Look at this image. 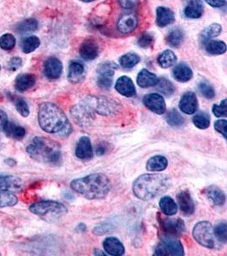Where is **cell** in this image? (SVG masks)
<instances>
[{"label":"cell","instance_id":"obj_1","mask_svg":"<svg viewBox=\"0 0 227 256\" xmlns=\"http://www.w3.org/2000/svg\"><path fill=\"white\" fill-rule=\"evenodd\" d=\"M38 119L40 126L48 134L65 137L72 132V126L64 112L52 102H43L40 105Z\"/></svg>","mask_w":227,"mask_h":256},{"label":"cell","instance_id":"obj_2","mask_svg":"<svg viewBox=\"0 0 227 256\" xmlns=\"http://www.w3.org/2000/svg\"><path fill=\"white\" fill-rule=\"evenodd\" d=\"M171 184V180L166 175L147 174L138 178L134 183L132 190L140 200L150 201L166 192Z\"/></svg>","mask_w":227,"mask_h":256},{"label":"cell","instance_id":"obj_3","mask_svg":"<svg viewBox=\"0 0 227 256\" xmlns=\"http://www.w3.org/2000/svg\"><path fill=\"white\" fill-rule=\"evenodd\" d=\"M71 189L82 196L89 199H102L110 192V181L105 175L94 174L80 178L70 184Z\"/></svg>","mask_w":227,"mask_h":256},{"label":"cell","instance_id":"obj_4","mask_svg":"<svg viewBox=\"0 0 227 256\" xmlns=\"http://www.w3.org/2000/svg\"><path fill=\"white\" fill-rule=\"evenodd\" d=\"M26 150L31 158L40 162L58 164L62 159L60 146L50 138L35 137Z\"/></svg>","mask_w":227,"mask_h":256},{"label":"cell","instance_id":"obj_5","mask_svg":"<svg viewBox=\"0 0 227 256\" xmlns=\"http://www.w3.org/2000/svg\"><path fill=\"white\" fill-rule=\"evenodd\" d=\"M30 210L36 216L44 218H55L67 214L68 208L64 204L54 201H40L32 204Z\"/></svg>","mask_w":227,"mask_h":256},{"label":"cell","instance_id":"obj_6","mask_svg":"<svg viewBox=\"0 0 227 256\" xmlns=\"http://www.w3.org/2000/svg\"><path fill=\"white\" fill-rule=\"evenodd\" d=\"M183 245L175 236L165 235L154 250V256H183Z\"/></svg>","mask_w":227,"mask_h":256},{"label":"cell","instance_id":"obj_7","mask_svg":"<svg viewBox=\"0 0 227 256\" xmlns=\"http://www.w3.org/2000/svg\"><path fill=\"white\" fill-rule=\"evenodd\" d=\"M193 236L199 244L208 248L216 246V236L214 227L208 222H201L196 224L192 232Z\"/></svg>","mask_w":227,"mask_h":256},{"label":"cell","instance_id":"obj_8","mask_svg":"<svg viewBox=\"0 0 227 256\" xmlns=\"http://www.w3.org/2000/svg\"><path fill=\"white\" fill-rule=\"evenodd\" d=\"M71 114L77 125L84 128L88 126L92 122L94 118V110L86 99L84 102L74 106L71 110Z\"/></svg>","mask_w":227,"mask_h":256},{"label":"cell","instance_id":"obj_9","mask_svg":"<svg viewBox=\"0 0 227 256\" xmlns=\"http://www.w3.org/2000/svg\"><path fill=\"white\" fill-rule=\"evenodd\" d=\"M158 222L166 235L178 236L182 235L186 230L184 222L181 218H163L159 216Z\"/></svg>","mask_w":227,"mask_h":256},{"label":"cell","instance_id":"obj_10","mask_svg":"<svg viewBox=\"0 0 227 256\" xmlns=\"http://www.w3.org/2000/svg\"><path fill=\"white\" fill-rule=\"evenodd\" d=\"M143 104L146 108L158 114H163L166 112V106L164 98L160 94H146L143 98Z\"/></svg>","mask_w":227,"mask_h":256},{"label":"cell","instance_id":"obj_11","mask_svg":"<svg viewBox=\"0 0 227 256\" xmlns=\"http://www.w3.org/2000/svg\"><path fill=\"white\" fill-rule=\"evenodd\" d=\"M138 19L134 13H124L117 22V30L120 34H128L137 28Z\"/></svg>","mask_w":227,"mask_h":256},{"label":"cell","instance_id":"obj_12","mask_svg":"<svg viewBox=\"0 0 227 256\" xmlns=\"http://www.w3.org/2000/svg\"><path fill=\"white\" fill-rule=\"evenodd\" d=\"M99 46L92 38L84 40L80 46V55L86 61H92L98 56Z\"/></svg>","mask_w":227,"mask_h":256},{"label":"cell","instance_id":"obj_13","mask_svg":"<svg viewBox=\"0 0 227 256\" xmlns=\"http://www.w3.org/2000/svg\"><path fill=\"white\" fill-rule=\"evenodd\" d=\"M62 73V64L56 58L50 56L44 64V74L50 80L58 79Z\"/></svg>","mask_w":227,"mask_h":256},{"label":"cell","instance_id":"obj_14","mask_svg":"<svg viewBox=\"0 0 227 256\" xmlns=\"http://www.w3.org/2000/svg\"><path fill=\"white\" fill-rule=\"evenodd\" d=\"M178 107L183 113L193 114L198 110V101L196 94L192 92H187L181 98Z\"/></svg>","mask_w":227,"mask_h":256},{"label":"cell","instance_id":"obj_15","mask_svg":"<svg viewBox=\"0 0 227 256\" xmlns=\"http://www.w3.org/2000/svg\"><path fill=\"white\" fill-rule=\"evenodd\" d=\"M76 154L80 160H90L94 158V148L88 137H82L76 146Z\"/></svg>","mask_w":227,"mask_h":256},{"label":"cell","instance_id":"obj_16","mask_svg":"<svg viewBox=\"0 0 227 256\" xmlns=\"http://www.w3.org/2000/svg\"><path fill=\"white\" fill-rule=\"evenodd\" d=\"M116 90L126 98H131L136 95V88L131 78L128 76H122L116 83Z\"/></svg>","mask_w":227,"mask_h":256},{"label":"cell","instance_id":"obj_17","mask_svg":"<svg viewBox=\"0 0 227 256\" xmlns=\"http://www.w3.org/2000/svg\"><path fill=\"white\" fill-rule=\"evenodd\" d=\"M24 186L22 180L15 176L0 175V190L3 192H18Z\"/></svg>","mask_w":227,"mask_h":256},{"label":"cell","instance_id":"obj_18","mask_svg":"<svg viewBox=\"0 0 227 256\" xmlns=\"http://www.w3.org/2000/svg\"><path fill=\"white\" fill-rule=\"evenodd\" d=\"M177 199H178L181 211L183 212L184 216H189L193 214V212L195 211V205L189 192L183 190L180 192L177 196Z\"/></svg>","mask_w":227,"mask_h":256},{"label":"cell","instance_id":"obj_19","mask_svg":"<svg viewBox=\"0 0 227 256\" xmlns=\"http://www.w3.org/2000/svg\"><path fill=\"white\" fill-rule=\"evenodd\" d=\"M175 20L174 13L168 7L159 6L156 9V25L160 28L168 26Z\"/></svg>","mask_w":227,"mask_h":256},{"label":"cell","instance_id":"obj_20","mask_svg":"<svg viewBox=\"0 0 227 256\" xmlns=\"http://www.w3.org/2000/svg\"><path fill=\"white\" fill-rule=\"evenodd\" d=\"M104 248L105 252L114 256H123L125 254V248L122 242L116 238H108L104 241Z\"/></svg>","mask_w":227,"mask_h":256},{"label":"cell","instance_id":"obj_21","mask_svg":"<svg viewBox=\"0 0 227 256\" xmlns=\"http://www.w3.org/2000/svg\"><path fill=\"white\" fill-rule=\"evenodd\" d=\"M84 77V65L80 62H71L68 67V80L72 83L82 82Z\"/></svg>","mask_w":227,"mask_h":256},{"label":"cell","instance_id":"obj_22","mask_svg":"<svg viewBox=\"0 0 227 256\" xmlns=\"http://www.w3.org/2000/svg\"><path fill=\"white\" fill-rule=\"evenodd\" d=\"M36 82V77L32 74H22L16 77L15 80L16 90L24 92L30 90L34 86Z\"/></svg>","mask_w":227,"mask_h":256},{"label":"cell","instance_id":"obj_23","mask_svg":"<svg viewBox=\"0 0 227 256\" xmlns=\"http://www.w3.org/2000/svg\"><path fill=\"white\" fill-rule=\"evenodd\" d=\"M158 76L147 70L140 71L137 77V83L141 88H153L158 84Z\"/></svg>","mask_w":227,"mask_h":256},{"label":"cell","instance_id":"obj_24","mask_svg":"<svg viewBox=\"0 0 227 256\" xmlns=\"http://www.w3.org/2000/svg\"><path fill=\"white\" fill-rule=\"evenodd\" d=\"M204 12V3L202 0H190L184 9V16L190 19H198Z\"/></svg>","mask_w":227,"mask_h":256},{"label":"cell","instance_id":"obj_25","mask_svg":"<svg viewBox=\"0 0 227 256\" xmlns=\"http://www.w3.org/2000/svg\"><path fill=\"white\" fill-rule=\"evenodd\" d=\"M206 196L214 206H223L226 202V196L224 192L216 186L208 187Z\"/></svg>","mask_w":227,"mask_h":256},{"label":"cell","instance_id":"obj_26","mask_svg":"<svg viewBox=\"0 0 227 256\" xmlns=\"http://www.w3.org/2000/svg\"><path fill=\"white\" fill-rule=\"evenodd\" d=\"M172 76L176 80L182 82V83H186L192 79L193 72L192 68L187 64L181 62L174 68Z\"/></svg>","mask_w":227,"mask_h":256},{"label":"cell","instance_id":"obj_27","mask_svg":"<svg viewBox=\"0 0 227 256\" xmlns=\"http://www.w3.org/2000/svg\"><path fill=\"white\" fill-rule=\"evenodd\" d=\"M168 162L166 158L162 156H154L148 159L146 164V168L150 172H162L168 168Z\"/></svg>","mask_w":227,"mask_h":256},{"label":"cell","instance_id":"obj_28","mask_svg":"<svg viewBox=\"0 0 227 256\" xmlns=\"http://www.w3.org/2000/svg\"><path fill=\"white\" fill-rule=\"evenodd\" d=\"M4 132L7 137L16 140H22L26 135L25 128L10 122H7Z\"/></svg>","mask_w":227,"mask_h":256},{"label":"cell","instance_id":"obj_29","mask_svg":"<svg viewBox=\"0 0 227 256\" xmlns=\"http://www.w3.org/2000/svg\"><path fill=\"white\" fill-rule=\"evenodd\" d=\"M205 43V50L210 55H222L226 52L227 46L224 42L222 40H210L204 42Z\"/></svg>","mask_w":227,"mask_h":256},{"label":"cell","instance_id":"obj_30","mask_svg":"<svg viewBox=\"0 0 227 256\" xmlns=\"http://www.w3.org/2000/svg\"><path fill=\"white\" fill-rule=\"evenodd\" d=\"M184 38V34L183 30L178 28H175L174 30L169 31L166 35V41L170 46L178 48L183 43Z\"/></svg>","mask_w":227,"mask_h":256},{"label":"cell","instance_id":"obj_31","mask_svg":"<svg viewBox=\"0 0 227 256\" xmlns=\"http://www.w3.org/2000/svg\"><path fill=\"white\" fill-rule=\"evenodd\" d=\"M159 206L163 214L168 216H174L178 212L177 204L170 196H164L162 198L159 202Z\"/></svg>","mask_w":227,"mask_h":256},{"label":"cell","instance_id":"obj_32","mask_svg":"<svg viewBox=\"0 0 227 256\" xmlns=\"http://www.w3.org/2000/svg\"><path fill=\"white\" fill-rule=\"evenodd\" d=\"M158 62L162 68H168L177 62V56L171 50H166L159 55Z\"/></svg>","mask_w":227,"mask_h":256},{"label":"cell","instance_id":"obj_33","mask_svg":"<svg viewBox=\"0 0 227 256\" xmlns=\"http://www.w3.org/2000/svg\"><path fill=\"white\" fill-rule=\"evenodd\" d=\"M38 20L34 18H30L26 20L20 22L16 26V31L20 34H25L28 32H34L38 30Z\"/></svg>","mask_w":227,"mask_h":256},{"label":"cell","instance_id":"obj_34","mask_svg":"<svg viewBox=\"0 0 227 256\" xmlns=\"http://www.w3.org/2000/svg\"><path fill=\"white\" fill-rule=\"evenodd\" d=\"M40 46V40L37 36H34V35H31V36L24 38L20 44L22 50L25 54H28V53L34 52L35 50L37 49Z\"/></svg>","mask_w":227,"mask_h":256},{"label":"cell","instance_id":"obj_35","mask_svg":"<svg viewBox=\"0 0 227 256\" xmlns=\"http://www.w3.org/2000/svg\"><path fill=\"white\" fill-rule=\"evenodd\" d=\"M222 32V25L218 24H212L204 28L201 34V38L202 42L212 40V38L218 37Z\"/></svg>","mask_w":227,"mask_h":256},{"label":"cell","instance_id":"obj_36","mask_svg":"<svg viewBox=\"0 0 227 256\" xmlns=\"http://www.w3.org/2000/svg\"><path fill=\"white\" fill-rule=\"evenodd\" d=\"M156 86V90L160 94H163L164 96H170L174 94V86L172 82L168 79H165V78L159 79L158 84Z\"/></svg>","mask_w":227,"mask_h":256},{"label":"cell","instance_id":"obj_37","mask_svg":"<svg viewBox=\"0 0 227 256\" xmlns=\"http://www.w3.org/2000/svg\"><path fill=\"white\" fill-rule=\"evenodd\" d=\"M166 120L169 126H171L172 128H180L182 126L184 123V119L181 116L180 112L172 108L171 110H169L166 114Z\"/></svg>","mask_w":227,"mask_h":256},{"label":"cell","instance_id":"obj_38","mask_svg":"<svg viewBox=\"0 0 227 256\" xmlns=\"http://www.w3.org/2000/svg\"><path fill=\"white\" fill-rule=\"evenodd\" d=\"M120 64L124 68H132L140 62V58L136 53H128L120 56Z\"/></svg>","mask_w":227,"mask_h":256},{"label":"cell","instance_id":"obj_39","mask_svg":"<svg viewBox=\"0 0 227 256\" xmlns=\"http://www.w3.org/2000/svg\"><path fill=\"white\" fill-rule=\"evenodd\" d=\"M18 199L10 192L0 190V208L12 207L18 204Z\"/></svg>","mask_w":227,"mask_h":256},{"label":"cell","instance_id":"obj_40","mask_svg":"<svg viewBox=\"0 0 227 256\" xmlns=\"http://www.w3.org/2000/svg\"><path fill=\"white\" fill-rule=\"evenodd\" d=\"M192 122L199 129H207L210 126V116L207 113L200 112L193 117Z\"/></svg>","mask_w":227,"mask_h":256},{"label":"cell","instance_id":"obj_41","mask_svg":"<svg viewBox=\"0 0 227 256\" xmlns=\"http://www.w3.org/2000/svg\"><path fill=\"white\" fill-rule=\"evenodd\" d=\"M16 40L15 36L12 34H6L0 38V48L4 50H10L15 47Z\"/></svg>","mask_w":227,"mask_h":256},{"label":"cell","instance_id":"obj_42","mask_svg":"<svg viewBox=\"0 0 227 256\" xmlns=\"http://www.w3.org/2000/svg\"><path fill=\"white\" fill-rule=\"evenodd\" d=\"M214 232L216 239L223 244L227 242V224L222 222L214 228Z\"/></svg>","mask_w":227,"mask_h":256},{"label":"cell","instance_id":"obj_43","mask_svg":"<svg viewBox=\"0 0 227 256\" xmlns=\"http://www.w3.org/2000/svg\"><path fill=\"white\" fill-rule=\"evenodd\" d=\"M198 90L202 96L207 99H212L216 96V92L212 86L208 82H202L198 84Z\"/></svg>","mask_w":227,"mask_h":256},{"label":"cell","instance_id":"obj_44","mask_svg":"<svg viewBox=\"0 0 227 256\" xmlns=\"http://www.w3.org/2000/svg\"><path fill=\"white\" fill-rule=\"evenodd\" d=\"M118 68V66L113 62H105L99 65L98 68V74H108L114 76V70Z\"/></svg>","mask_w":227,"mask_h":256},{"label":"cell","instance_id":"obj_45","mask_svg":"<svg viewBox=\"0 0 227 256\" xmlns=\"http://www.w3.org/2000/svg\"><path fill=\"white\" fill-rule=\"evenodd\" d=\"M153 42H154V36L150 32H143L138 40V44L143 49H146L150 46L153 44Z\"/></svg>","mask_w":227,"mask_h":256},{"label":"cell","instance_id":"obj_46","mask_svg":"<svg viewBox=\"0 0 227 256\" xmlns=\"http://www.w3.org/2000/svg\"><path fill=\"white\" fill-rule=\"evenodd\" d=\"M15 106L18 113L22 116L28 117L30 116V111L28 105L24 98H16L15 100Z\"/></svg>","mask_w":227,"mask_h":256},{"label":"cell","instance_id":"obj_47","mask_svg":"<svg viewBox=\"0 0 227 256\" xmlns=\"http://www.w3.org/2000/svg\"><path fill=\"white\" fill-rule=\"evenodd\" d=\"M212 113L216 117H227V98L222 100L220 104L212 106Z\"/></svg>","mask_w":227,"mask_h":256},{"label":"cell","instance_id":"obj_48","mask_svg":"<svg viewBox=\"0 0 227 256\" xmlns=\"http://www.w3.org/2000/svg\"><path fill=\"white\" fill-rule=\"evenodd\" d=\"M113 76H107V74H99L98 78V84L100 88L108 90L112 86L113 82Z\"/></svg>","mask_w":227,"mask_h":256},{"label":"cell","instance_id":"obj_49","mask_svg":"<svg viewBox=\"0 0 227 256\" xmlns=\"http://www.w3.org/2000/svg\"><path fill=\"white\" fill-rule=\"evenodd\" d=\"M214 129L218 134L223 135L224 138H227V120H218L214 123Z\"/></svg>","mask_w":227,"mask_h":256},{"label":"cell","instance_id":"obj_50","mask_svg":"<svg viewBox=\"0 0 227 256\" xmlns=\"http://www.w3.org/2000/svg\"><path fill=\"white\" fill-rule=\"evenodd\" d=\"M22 58L18 56H15L10 60L9 64L7 65V68L10 71H16L22 66Z\"/></svg>","mask_w":227,"mask_h":256},{"label":"cell","instance_id":"obj_51","mask_svg":"<svg viewBox=\"0 0 227 256\" xmlns=\"http://www.w3.org/2000/svg\"><path fill=\"white\" fill-rule=\"evenodd\" d=\"M140 0H119L120 6L125 10H132L137 7Z\"/></svg>","mask_w":227,"mask_h":256},{"label":"cell","instance_id":"obj_52","mask_svg":"<svg viewBox=\"0 0 227 256\" xmlns=\"http://www.w3.org/2000/svg\"><path fill=\"white\" fill-rule=\"evenodd\" d=\"M205 2L214 8H222L226 6V0H205Z\"/></svg>","mask_w":227,"mask_h":256},{"label":"cell","instance_id":"obj_53","mask_svg":"<svg viewBox=\"0 0 227 256\" xmlns=\"http://www.w3.org/2000/svg\"><path fill=\"white\" fill-rule=\"evenodd\" d=\"M7 122H8L7 114L4 111L0 110V132L4 131Z\"/></svg>","mask_w":227,"mask_h":256},{"label":"cell","instance_id":"obj_54","mask_svg":"<svg viewBox=\"0 0 227 256\" xmlns=\"http://www.w3.org/2000/svg\"><path fill=\"white\" fill-rule=\"evenodd\" d=\"M107 152V148H106V146L104 144H99L96 147V154H98V156H102V154H104L105 152Z\"/></svg>","mask_w":227,"mask_h":256},{"label":"cell","instance_id":"obj_55","mask_svg":"<svg viewBox=\"0 0 227 256\" xmlns=\"http://www.w3.org/2000/svg\"><path fill=\"white\" fill-rule=\"evenodd\" d=\"M80 1L84 2V3H90V2H94V1H96V0H80Z\"/></svg>","mask_w":227,"mask_h":256},{"label":"cell","instance_id":"obj_56","mask_svg":"<svg viewBox=\"0 0 227 256\" xmlns=\"http://www.w3.org/2000/svg\"><path fill=\"white\" fill-rule=\"evenodd\" d=\"M0 70H1V67H0Z\"/></svg>","mask_w":227,"mask_h":256}]
</instances>
